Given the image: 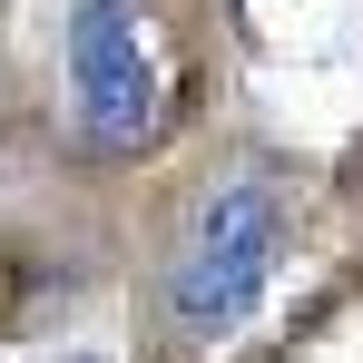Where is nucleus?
<instances>
[{"mask_svg":"<svg viewBox=\"0 0 363 363\" xmlns=\"http://www.w3.org/2000/svg\"><path fill=\"white\" fill-rule=\"evenodd\" d=\"M275 265H285V196H275L265 177H226L206 206H196L186 245H177L167 304H177V324L196 334V344H226L245 314L265 304Z\"/></svg>","mask_w":363,"mask_h":363,"instance_id":"1","label":"nucleus"},{"mask_svg":"<svg viewBox=\"0 0 363 363\" xmlns=\"http://www.w3.org/2000/svg\"><path fill=\"white\" fill-rule=\"evenodd\" d=\"M69 89L99 147H138L157 128V60L138 0H69Z\"/></svg>","mask_w":363,"mask_h":363,"instance_id":"2","label":"nucleus"},{"mask_svg":"<svg viewBox=\"0 0 363 363\" xmlns=\"http://www.w3.org/2000/svg\"><path fill=\"white\" fill-rule=\"evenodd\" d=\"M69 363H99V354H69Z\"/></svg>","mask_w":363,"mask_h":363,"instance_id":"3","label":"nucleus"}]
</instances>
